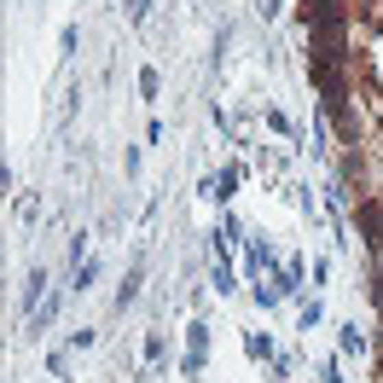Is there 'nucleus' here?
<instances>
[{"label": "nucleus", "mask_w": 383, "mask_h": 383, "mask_svg": "<svg viewBox=\"0 0 383 383\" xmlns=\"http://www.w3.org/2000/svg\"><path fill=\"white\" fill-rule=\"evenodd\" d=\"M232 186H238V169H221V175L209 180L203 192H209V197H232Z\"/></svg>", "instance_id": "nucleus-1"}, {"label": "nucleus", "mask_w": 383, "mask_h": 383, "mask_svg": "<svg viewBox=\"0 0 383 383\" xmlns=\"http://www.w3.org/2000/svg\"><path fill=\"white\" fill-rule=\"evenodd\" d=\"M41 285H47V273H41V267H29V291H23V308L41 302Z\"/></svg>", "instance_id": "nucleus-2"}, {"label": "nucleus", "mask_w": 383, "mask_h": 383, "mask_svg": "<svg viewBox=\"0 0 383 383\" xmlns=\"http://www.w3.org/2000/svg\"><path fill=\"white\" fill-rule=\"evenodd\" d=\"M93 273H99V262H82V267H76V291H88V285H93Z\"/></svg>", "instance_id": "nucleus-3"}]
</instances>
